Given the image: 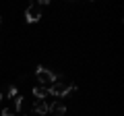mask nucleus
Returning <instances> with one entry per match:
<instances>
[{"mask_svg":"<svg viewBox=\"0 0 124 116\" xmlns=\"http://www.w3.org/2000/svg\"><path fill=\"white\" fill-rule=\"evenodd\" d=\"M33 110H35L37 114H48V112H50V106L44 102V99H37V102L33 104Z\"/></svg>","mask_w":124,"mask_h":116,"instance_id":"4","label":"nucleus"},{"mask_svg":"<svg viewBox=\"0 0 124 116\" xmlns=\"http://www.w3.org/2000/svg\"><path fill=\"white\" fill-rule=\"evenodd\" d=\"M0 99H2V95H0Z\"/></svg>","mask_w":124,"mask_h":116,"instance_id":"11","label":"nucleus"},{"mask_svg":"<svg viewBox=\"0 0 124 116\" xmlns=\"http://www.w3.org/2000/svg\"><path fill=\"white\" fill-rule=\"evenodd\" d=\"M0 116H15V110L13 108H4V110L0 112Z\"/></svg>","mask_w":124,"mask_h":116,"instance_id":"9","label":"nucleus"},{"mask_svg":"<svg viewBox=\"0 0 124 116\" xmlns=\"http://www.w3.org/2000/svg\"><path fill=\"white\" fill-rule=\"evenodd\" d=\"M75 89V85L68 83V81H54L52 87H50V93L56 95V98H62V95H66L68 91Z\"/></svg>","mask_w":124,"mask_h":116,"instance_id":"1","label":"nucleus"},{"mask_svg":"<svg viewBox=\"0 0 124 116\" xmlns=\"http://www.w3.org/2000/svg\"><path fill=\"white\" fill-rule=\"evenodd\" d=\"M21 108H23V98H21V95H17V98H15V114L21 112Z\"/></svg>","mask_w":124,"mask_h":116,"instance_id":"7","label":"nucleus"},{"mask_svg":"<svg viewBox=\"0 0 124 116\" xmlns=\"http://www.w3.org/2000/svg\"><path fill=\"white\" fill-rule=\"evenodd\" d=\"M50 112H52V114H56V116H62L64 112H66V108H64V104H60V102H54L52 106H50Z\"/></svg>","mask_w":124,"mask_h":116,"instance_id":"5","label":"nucleus"},{"mask_svg":"<svg viewBox=\"0 0 124 116\" xmlns=\"http://www.w3.org/2000/svg\"><path fill=\"white\" fill-rule=\"evenodd\" d=\"M25 19H27V23H37L41 19V8L37 4H31V6H27V10H25Z\"/></svg>","mask_w":124,"mask_h":116,"instance_id":"3","label":"nucleus"},{"mask_svg":"<svg viewBox=\"0 0 124 116\" xmlns=\"http://www.w3.org/2000/svg\"><path fill=\"white\" fill-rule=\"evenodd\" d=\"M33 95L39 98V99H44L46 95H50V89H48V87H44V85H37L35 89H33Z\"/></svg>","mask_w":124,"mask_h":116,"instance_id":"6","label":"nucleus"},{"mask_svg":"<svg viewBox=\"0 0 124 116\" xmlns=\"http://www.w3.org/2000/svg\"><path fill=\"white\" fill-rule=\"evenodd\" d=\"M0 23H2V17H0Z\"/></svg>","mask_w":124,"mask_h":116,"instance_id":"10","label":"nucleus"},{"mask_svg":"<svg viewBox=\"0 0 124 116\" xmlns=\"http://www.w3.org/2000/svg\"><path fill=\"white\" fill-rule=\"evenodd\" d=\"M37 81H39V83H44V87L46 85H52L54 81H56V75H54L52 71H48V68H44V66H39L37 68Z\"/></svg>","mask_w":124,"mask_h":116,"instance_id":"2","label":"nucleus"},{"mask_svg":"<svg viewBox=\"0 0 124 116\" xmlns=\"http://www.w3.org/2000/svg\"><path fill=\"white\" fill-rule=\"evenodd\" d=\"M6 98H10V99L17 98V87H15V85H10L8 89H6Z\"/></svg>","mask_w":124,"mask_h":116,"instance_id":"8","label":"nucleus"}]
</instances>
